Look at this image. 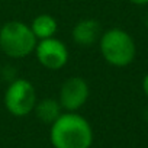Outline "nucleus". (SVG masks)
I'll return each mask as SVG.
<instances>
[{"label":"nucleus","instance_id":"11","mask_svg":"<svg viewBox=\"0 0 148 148\" xmlns=\"http://www.w3.org/2000/svg\"><path fill=\"white\" fill-rule=\"evenodd\" d=\"M128 2L135 6H147L148 5V0H128Z\"/></svg>","mask_w":148,"mask_h":148},{"label":"nucleus","instance_id":"7","mask_svg":"<svg viewBox=\"0 0 148 148\" xmlns=\"http://www.w3.org/2000/svg\"><path fill=\"white\" fill-rule=\"evenodd\" d=\"M74 44L79 47H90L95 42H97L102 36V28L100 23L96 19H82L73 28L71 32Z\"/></svg>","mask_w":148,"mask_h":148},{"label":"nucleus","instance_id":"9","mask_svg":"<svg viewBox=\"0 0 148 148\" xmlns=\"http://www.w3.org/2000/svg\"><path fill=\"white\" fill-rule=\"evenodd\" d=\"M34 112H35L36 118H38L41 122L51 125V123H54V122L58 119V116L62 113V108H61V105H60L58 100L48 97V99H42V100L36 102Z\"/></svg>","mask_w":148,"mask_h":148},{"label":"nucleus","instance_id":"6","mask_svg":"<svg viewBox=\"0 0 148 148\" xmlns=\"http://www.w3.org/2000/svg\"><path fill=\"white\" fill-rule=\"evenodd\" d=\"M35 55L42 67L47 70H60L68 62V48L67 45L57 39L55 36L41 39L36 42L35 47Z\"/></svg>","mask_w":148,"mask_h":148},{"label":"nucleus","instance_id":"2","mask_svg":"<svg viewBox=\"0 0 148 148\" xmlns=\"http://www.w3.org/2000/svg\"><path fill=\"white\" fill-rule=\"evenodd\" d=\"M99 47L105 61L113 67H126L136 55L134 38L121 28H112L103 32L99 39Z\"/></svg>","mask_w":148,"mask_h":148},{"label":"nucleus","instance_id":"5","mask_svg":"<svg viewBox=\"0 0 148 148\" xmlns=\"http://www.w3.org/2000/svg\"><path fill=\"white\" fill-rule=\"evenodd\" d=\"M90 96V87L89 83L79 76H74L67 79L61 89L58 102L65 112H77L80 108H83Z\"/></svg>","mask_w":148,"mask_h":148},{"label":"nucleus","instance_id":"4","mask_svg":"<svg viewBox=\"0 0 148 148\" xmlns=\"http://www.w3.org/2000/svg\"><path fill=\"white\" fill-rule=\"evenodd\" d=\"M36 105V92L34 84L26 79L13 80L5 93V108L6 110L16 116H28L34 112Z\"/></svg>","mask_w":148,"mask_h":148},{"label":"nucleus","instance_id":"1","mask_svg":"<svg viewBox=\"0 0 148 148\" xmlns=\"http://www.w3.org/2000/svg\"><path fill=\"white\" fill-rule=\"evenodd\" d=\"M49 141L54 148H90L93 144V128L80 113L64 112L51 123Z\"/></svg>","mask_w":148,"mask_h":148},{"label":"nucleus","instance_id":"8","mask_svg":"<svg viewBox=\"0 0 148 148\" xmlns=\"http://www.w3.org/2000/svg\"><path fill=\"white\" fill-rule=\"evenodd\" d=\"M29 26H31L35 38L39 41L47 39V38H52L58 31L57 19L48 13H42V15H38L36 18H34V21Z\"/></svg>","mask_w":148,"mask_h":148},{"label":"nucleus","instance_id":"10","mask_svg":"<svg viewBox=\"0 0 148 148\" xmlns=\"http://www.w3.org/2000/svg\"><path fill=\"white\" fill-rule=\"evenodd\" d=\"M142 90H144L145 96L148 97V73L145 74V77L142 79Z\"/></svg>","mask_w":148,"mask_h":148},{"label":"nucleus","instance_id":"12","mask_svg":"<svg viewBox=\"0 0 148 148\" xmlns=\"http://www.w3.org/2000/svg\"><path fill=\"white\" fill-rule=\"evenodd\" d=\"M147 22H148V19H147Z\"/></svg>","mask_w":148,"mask_h":148},{"label":"nucleus","instance_id":"3","mask_svg":"<svg viewBox=\"0 0 148 148\" xmlns=\"http://www.w3.org/2000/svg\"><path fill=\"white\" fill-rule=\"evenodd\" d=\"M38 39L29 25L9 21L0 28V49L10 58H25L35 51Z\"/></svg>","mask_w":148,"mask_h":148}]
</instances>
